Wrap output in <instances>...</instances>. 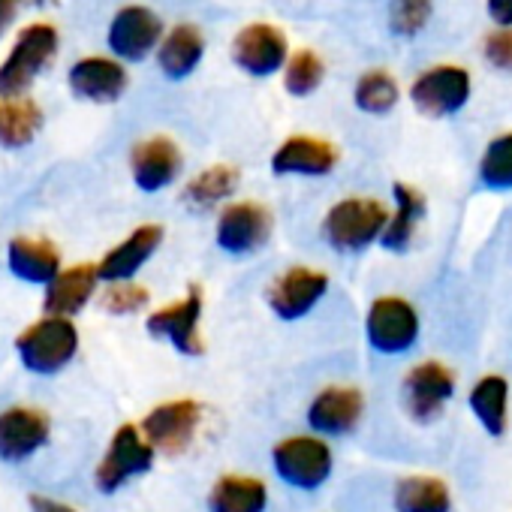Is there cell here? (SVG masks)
Wrapping results in <instances>:
<instances>
[{"label":"cell","instance_id":"1","mask_svg":"<svg viewBox=\"0 0 512 512\" xmlns=\"http://www.w3.org/2000/svg\"><path fill=\"white\" fill-rule=\"evenodd\" d=\"M16 353L28 371L52 377L64 371L79 353V329L70 317L46 314L16 338Z\"/></svg>","mask_w":512,"mask_h":512},{"label":"cell","instance_id":"2","mask_svg":"<svg viewBox=\"0 0 512 512\" xmlns=\"http://www.w3.org/2000/svg\"><path fill=\"white\" fill-rule=\"evenodd\" d=\"M58 43H61V37H58L55 25L37 22V25L22 28L10 55L0 61V97L28 94V88L37 82V76L43 70H49V64L55 61Z\"/></svg>","mask_w":512,"mask_h":512},{"label":"cell","instance_id":"3","mask_svg":"<svg viewBox=\"0 0 512 512\" xmlns=\"http://www.w3.org/2000/svg\"><path fill=\"white\" fill-rule=\"evenodd\" d=\"M389 211L383 202L368 196H350L329 208L323 220V235L338 253H359L383 238Z\"/></svg>","mask_w":512,"mask_h":512},{"label":"cell","instance_id":"4","mask_svg":"<svg viewBox=\"0 0 512 512\" xmlns=\"http://www.w3.org/2000/svg\"><path fill=\"white\" fill-rule=\"evenodd\" d=\"M272 467L281 482L299 488V491H317L329 482L335 455L332 446L323 440V434H296L284 437L272 449Z\"/></svg>","mask_w":512,"mask_h":512},{"label":"cell","instance_id":"5","mask_svg":"<svg viewBox=\"0 0 512 512\" xmlns=\"http://www.w3.org/2000/svg\"><path fill=\"white\" fill-rule=\"evenodd\" d=\"M154 446L151 440L142 434V428L136 425H121L103 455V461L97 464V488L103 494H112L118 491L121 485H127L130 479L148 473L154 467Z\"/></svg>","mask_w":512,"mask_h":512},{"label":"cell","instance_id":"6","mask_svg":"<svg viewBox=\"0 0 512 512\" xmlns=\"http://www.w3.org/2000/svg\"><path fill=\"white\" fill-rule=\"evenodd\" d=\"M368 344L383 356H401L419 341V314L401 296L374 299L365 317Z\"/></svg>","mask_w":512,"mask_h":512},{"label":"cell","instance_id":"7","mask_svg":"<svg viewBox=\"0 0 512 512\" xmlns=\"http://www.w3.org/2000/svg\"><path fill=\"white\" fill-rule=\"evenodd\" d=\"M232 61L241 73L253 76V79H269L278 70L287 67L290 61V46L281 28L269 25V22H253L244 25L235 40H232Z\"/></svg>","mask_w":512,"mask_h":512},{"label":"cell","instance_id":"8","mask_svg":"<svg viewBox=\"0 0 512 512\" xmlns=\"http://www.w3.org/2000/svg\"><path fill=\"white\" fill-rule=\"evenodd\" d=\"M470 91L473 85L464 67L440 64L416 76V82L410 85V100L428 118H449L467 106Z\"/></svg>","mask_w":512,"mask_h":512},{"label":"cell","instance_id":"9","mask_svg":"<svg viewBox=\"0 0 512 512\" xmlns=\"http://www.w3.org/2000/svg\"><path fill=\"white\" fill-rule=\"evenodd\" d=\"M214 238L217 247L232 256L260 250L272 238V211L260 202H247V199L229 202L217 217Z\"/></svg>","mask_w":512,"mask_h":512},{"label":"cell","instance_id":"10","mask_svg":"<svg viewBox=\"0 0 512 512\" xmlns=\"http://www.w3.org/2000/svg\"><path fill=\"white\" fill-rule=\"evenodd\" d=\"M199 323H202V290L190 287L184 299L154 311L145 320V329L151 338L169 341L181 356H202L205 344L199 335Z\"/></svg>","mask_w":512,"mask_h":512},{"label":"cell","instance_id":"11","mask_svg":"<svg viewBox=\"0 0 512 512\" xmlns=\"http://www.w3.org/2000/svg\"><path fill=\"white\" fill-rule=\"evenodd\" d=\"M199 422H202V404L193 398H175V401L157 404L142 419L139 428L157 452L178 455L196 440Z\"/></svg>","mask_w":512,"mask_h":512},{"label":"cell","instance_id":"12","mask_svg":"<svg viewBox=\"0 0 512 512\" xmlns=\"http://www.w3.org/2000/svg\"><path fill=\"white\" fill-rule=\"evenodd\" d=\"M163 40V22L142 4L121 7L109 22V52L121 61H145Z\"/></svg>","mask_w":512,"mask_h":512},{"label":"cell","instance_id":"13","mask_svg":"<svg viewBox=\"0 0 512 512\" xmlns=\"http://www.w3.org/2000/svg\"><path fill=\"white\" fill-rule=\"evenodd\" d=\"M455 395V374L443 362H419L404 374V407L416 422H434Z\"/></svg>","mask_w":512,"mask_h":512},{"label":"cell","instance_id":"14","mask_svg":"<svg viewBox=\"0 0 512 512\" xmlns=\"http://www.w3.org/2000/svg\"><path fill=\"white\" fill-rule=\"evenodd\" d=\"M329 293V278L317 269L308 266H293L284 275L275 278V284L269 287V308L275 311V317L293 323L308 317L323 296Z\"/></svg>","mask_w":512,"mask_h":512},{"label":"cell","instance_id":"15","mask_svg":"<svg viewBox=\"0 0 512 512\" xmlns=\"http://www.w3.org/2000/svg\"><path fill=\"white\" fill-rule=\"evenodd\" d=\"M365 413V395L356 386H326L308 404V425L323 437L356 431Z\"/></svg>","mask_w":512,"mask_h":512},{"label":"cell","instance_id":"16","mask_svg":"<svg viewBox=\"0 0 512 512\" xmlns=\"http://www.w3.org/2000/svg\"><path fill=\"white\" fill-rule=\"evenodd\" d=\"M184 166L178 145L169 136H151L133 145L130 151V172L142 193L166 190Z\"/></svg>","mask_w":512,"mask_h":512},{"label":"cell","instance_id":"17","mask_svg":"<svg viewBox=\"0 0 512 512\" xmlns=\"http://www.w3.org/2000/svg\"><path fill=\"white\" fill-rule=\"evenodd\" d=\"M67 82H70V91L88 103H115L124 97L130 85L124 64L115 58H100V55L76 61L67 73Z\"/></svg>","mask_w":512,"mask_h":512},{"label":"cell","instance_id":"18","mask_svg":"<svg viewBox=\"0 0 512 512\" xmlns=\"http://www.w3.org/2000/svg\"><path fill=\"white\" fill-rule=\"evenodd\" d=\"M163 244V226L157 223H145L136 226L124 241H118L103 260L97 263L100 281L112 284V281H133L136 272L157 253V247Z\"/></svg>","mask_w":512,"mask_h":512},{"label":"cell","instance_id":"19","mask_svg":"<svg viewBox=\"0 0 512 512\" xmlns=\"http://www.w3.org/2000/svg\"><path fill=\"white\" fill-rule=\"evenodd\" d=\"M335 166H338V148L317 136H290L272 154V172L281 178L284 175L320 178L329 175Z\"/></svg>","mask_w":512,"mask_h":512},{"label":"cell","instance_id":"20","mask_svg":"<svg viewBox=\"0 0 512 512\" xmlns=\"http://www.w3.org/2000/svg\"><path fill=\"white\" fill-rule=\"evenodd\" d=\"M52 422L43 410L10 407L0 413V458L25 461L49 440Z\"/></svg>","mask_w":512,"mask_h":512},{"label":"cell","instance_id":"21","mask_svg":"<svg viewBox=\"0 0 512 512\" xmlns=\"http://www.w3.org/2000/svg\"><path fill=\"white\" fill-rule=\"evenodd\" d=\"M97 284H100V272L94 263H76V266L58 272L55 281L46 284V299H43L46 314L76 317L94 299Z\"/></svg>","mask_w":512,"mask_h":512},{"label":"cell","instance_id":"22","mask_svg":"<svg viewBox=\"0 0 512 512\" xmlns=\"http://www.w3.org/2000/svg\"><path fill=\"white\" fill-rule=\"evenodd\" d=\"M7 269L25 284H49L61 272V253L49 238L19 235L7 247Z\"/></svg>","mask_w":512,"mask_h":512},{"label":"cell","instance_id":"23","mask_svg":"<svg viewBox=\"0 0 512 512\" xmlns=\"http://www.w3.org/2000/svg\"><path fill=\"white\" fill-rule=\"evenodd\" d=\"M205 58V37L196 25H175L157 46V67L166 79H187Z\"/></svg>","mask_w":512,"mask_h":512},{"label":"cell","instance_id":"24","mask_svg":"<svg viewBox=\"0 0 512 512\" xmlns=\"http://www.w3.org/2000/svg\"><path fill=\"white\" fill-rule=\"evenodd\" d=\"M269 488L263 479L226 473L208 491V512H266Z\"/></svg>","mask_w":512,"mask_h":512},{"label":"cell","instance_id":"25","mask_svg":"<svg viewBox=\"0 0 512 512\" xmlns=\"http://www.w3.org/2000/svg\"><path fill=\"white\" fill-rule=\"evenodd\" d=\"M470 413L482 425L485 434L500 437L509 425V383L500 374H485L473 383L467 395Z\"/></svg>","mask_w":512,"mask_h":512},{"label":"cell","instance_id":"26","mask_svg":"<svg viewBox=\"0 0 512 512\" xmlns=\"http://www.w3.org/2000/svg\"><path fill=\"white\" fill-rule=\"evenodd\" d=\"M43 130V109L31 97H0V148H28Z\"/></svg>","mask_w":512,"mask_h":512},{"label":"cell","instance_id":"27","mask_svg":"<svg viewBox=\"0 0 512 512\" xmlns=\"http://www.w3.org/2000/svg\"><path fill=\"white\" fill-rule=\"evenodd\" d=\"M238 181H241V172L229 163H214V166H205L202 172H196L181 199L187 208L193 211H208L214 205H220L223 199H229L235 190H238Z\"/></svg>","mask_w":512,"mask_h":512},{"label":"cell","instance_id":"28","mask_svg":"<svg viewBox=\"0 0 512 512\" xmlns=\"http://www.w3.org/2000/svg\"><path fill=\"white\" fill-rule=\"evenodd\" d=\"M392 196H395V214L389 217L380 241L386 250H407L416 235L419 220L425 217V196H422V190H416L413 184H404V181H398L392 187Z\"/></svg>","mask_w":512,"mask_h":512},{"label":"cell","instance_id":"29","mask_svg":"<svg viewBox=\"0 0 512 512\" xmlns=\"http://www.w3.org/2000/svg\"><path fill=\"white\" fill-rule=\"evenodd\" d=\"M395 512H452V491L437 476H404L395 485Z\"/></svg>","mask_w":512,"mask_h":512},{"label":"cell","instance_id":"30","mask_svg":"<svg viewBox=\"0 0 512 512\" xmlns=\"http://www.w3.org/2000/svg\"><path fill=\"white\" fill-rule=\"evenodd\" d=\"M353 100H356V109L368 115H386L398 106L401 88L389 70H368L356 79Z\"/></svg>","mask_w":512,"mask_h":512},{"label":"cell","instance_id":"31","mask_svg":"<svg viewBox=\"0 0 512 512\" xmlns=\"http://www.w3.org/2000/svg\"><path fill=\"white\" fill-rule=\"evenodd\" d=\"M323 76H326L323 58L311 49H299L284 67V88L293 97H311L323 85Z\"/></svg>","mask_w":512,"mask_h":512},{"label":"cell","instance_id":"32","mask_svg":"<svg viewBox=\"0 0 512 512\" xmlns=\"http://www.w3.org/2000/svg\"><path fill=\"white\" fill-rule=\"evenodd\" d=\"M479 181L488 190H512V133L488 142L479 160Z\"/></svg>","mask_w":512,"mask_h":512},{"label":"cell","instance_id":"33","mask_svg":"<svg viewBox=\"0 0 512 512\" xmlns=\"http://www.w3.org/2000/svg\"><path fill=\"white\" fill-rule=\"evenodd\" d=\"M151 302V293L133 281H112L109 290L100 296V305L103 311H109L112 317H130V314H139L145 311Z\"/></svg>","mask_w":512,"mask_h":512},{"label":"cell","instance_id":"34","mask_svg":"<svg viewBox=\"0 0 512 512\" xmlns=\"http://www.w3.org/2000/svg\"><path fill=\"white\" fill-rule=\"evenodd\" d=\"M434 13V0H392V31L398 37H416L425 31Z\"/></svg>","mask_w":512,"mask_h":512},{"label":"cell","instance_id":"35","mask_svg":"<svg viewBox=\"0 0 512 512\" xmlns=\"http://www.w3.org/2000/svg\"><path fill=\"white\" fill-rule=\"evenodd\" d=\"M485 61L500 70V73H509L512 76V28H497L485 37Z\"/></svg>","mask_w":512,"mask_h":512},{"label":"cell","instance_id":"36","mask_svg":"<svg viewBox=\"0 0 512 512\" xmlns=\"http://www.w3.org/2000/svg\"><path fill=\"white\" fill-rule=\"evenodd\" d=\"M34 0H0V37H4L10 31V25L16 22V16L31 7Z\"/></svg>","mask_w":512,"mask_h":512},{"label":"cell","instance_id":"37","mask_svg":"<svg viewBox=\"0 0 512 512\" xmlns=\"http://www.w3.org/2000/svg\"><path fill=\"white\" fill-rule=\"evenodd\" d=\"M485 4L497 28H512V0H485Z\"/></svg>","mask_w":512,"mask_h":512},{"label":"cell","instance_id":"38","mask_svg":"<svg viewBox=\"0 0 512 512\" xmlns=\"http://www.w3.org/2000/svg\"><path fill=\"white\" fill-rule=\"evenodd\" d=\"M31 506L37 512H79L67 503H58V500H49V497H40V494H31Z\"/></svg>","mask_w":512,"mask_h":512},{"label":"cell","instance_id":"39","mask_svg":"<svg viewBox=\"0 0 512 512\" xmlns=\"http://www.w3.org/2000/svg\"><path fill=\"white\" fill-rule=\"evenodd\" d=\"M49 4H55V0H34V7H49Z\"/></svg>","mask_w":512,"mask_h":512}]
</instances>
